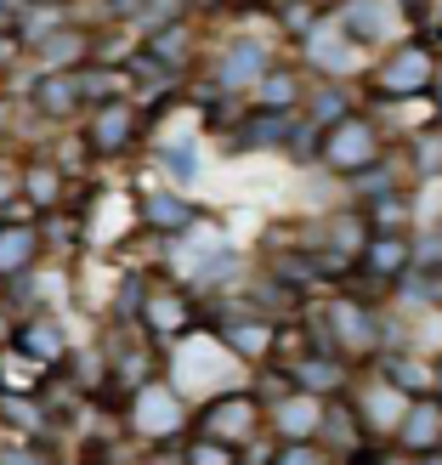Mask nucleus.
I'll list each match as a JSON object with an SVG mask.
<instances>
[{
  "label": "nucleus",
  "instance_id": "23",
  "mask_svg": "<svg viewBox=\"0 0 442 465\" xmlns=\"http://www.w3.org/2000/svg\"><path fill=\"white\" fill-rule=\"evenodd\" d=\"M91 29H80V23H68V29H57L52 40H40L34 45V63H40V74H74V68L91 63Z\"/></svg>",
  "mask_w": 442,
  "mask_h": 465
},
{
  "label": "nucleus",
  "instance_id": "19",
  "mask_svg": "<svg viewBox=\"0 0 442 465\" xmlns=\"http://www.w3.org/2000/svg\"><path fill=\"white\" fill-rule=\"evenodd\" d=\"M12 346H17V352L29 358V363H40V369H63V363H68V352H74V346L63 341V323H57L52 312H34V318H23Z\"/></svg>",
  "mask_w": 442,
  "mask_h": 465
},
{
  "label": "nucleus",
  "instance_id": "20",
  "mask_svg": "<svg viewBox=\"0 0 442 465\" xmlns=\"http://www.w3.org/2000/svg\"><path fill=\"white\" fill-rule=\"evenodd\" d=\"M318 420H323V403L307 398V391L267 403V426L278 431V443H318Z\"/></svg>",
  "mask_w": 442,
  "mask_h": 465
},
{
  "label": "nucleus",
  "instance_id": "6",
  "mask_svg": "<svg viewBox=\"0 0 442 465\" xmlns=\"http://www.w3.org/2000/svg\"><path fill=\"white\" fill-rule=\"evenodd\" d=\"M221 375H239V363L227 358V346L216 341V335H204V330H193V335H182V341H171V386L188 398V391H211L216 398V381Z\"/></svg>",
  "mask_w": 442,
  "mask_h": 465
},
{
  "label": "nucleus",
  "instance_id": "35",
  "mask_svg": "<svg viewBox=\"0 0 442 465\" xmlns=\"http://www.w3.org/2000/svg\"><path fill=\"white\" fill-rule=\"evenodd\" d=\"M23 57V40L12 35V23H0V68H12Z\"/></svg>",
  "mask_w": 442,
  "mask_h": 465
},
{
  "label": "nucleus",
  "instance_id": "25",
  "mask_svg": "<svg viewBox=\"0 0 442 465\" xmlns=\"http://www.w3.org/2000/svg\"><path fill=\"white\" fill-rule=\"evenodd\" d=\"M318 443L329 449V454H358V449L368 443V431H363V420H358L352 398H329V403H323V420H318Z\"/></svg>",
  "mask_w": 442,
  "mask_h": 465
},
{
  "label": "nucleus",
  "instance_id": "37",
  "mask_svg": "<svg viewBox=\"0 0 442 465\" xmlns=\"http://www.w3.org/2000/svg\"><path fill=\"white\" fill-rule=\"evenodd\" d=\"M0 204H12V176H0Z\"/></svg>",
  "mask_w": 442,
  "mask_h": 465
},
{
  "label": "nucleus",
  "instance_id": "32",
  "mask_svg": "<svg viewBox=\"0 0 442 465\" xmlns=\"http://www.w3.org/2000/svg\"><path fill=\"white\" fill-rule=\"evenodd\" d=\"M182 460H188V465H244V454H239V449L211 443V437H188V449H182Z\"/></svg>",
  "mask_w": 442,
  "mask_h": 465
},
{
  "label": "nucleus",
  "instance_id": "18",
  "mask_svg": "<svg viewBox=\"0 0 442 465\" xmlns=\"http://www.w3.org/2000/svg\"><path fill=\"white\" fill-rule=\"evenodd\" d=\"M300 52H307V68H318V80H340L346 85V74L358 68V52L346 45V35L335 29L329 17H323L307 40H300Z\"/></svg>",
  "mask_w": 442,
  "mask_h": 465
},
{
  "label": "nucleus",
  "instance_id": "3",
  "mask_svg": "<svg viewBox=\"0 0 442 465\" xmlns=\"http://www.w3.org/2000/svg\"><path fill=\"white\" fill-rule=\"evenodd\" d=\"M318 165L329 171V176H340V182H352V176H363V171H375L380 159H386V136H380V125L368 120L363 108H352L340 125H329L318 136Z\"/></svg>",
  "mask_w": 442,
  "mask_h": 465
},
{
  "label": "nucleus",
  "instance_id": "13",
  "mask_svg": "<svg viewBox=\"0 0 442 465\" xmlns=\"http://www.w3.org/2000/svg\"><path fill=\"white\" fill-rule=\"evenodd\" d=\"M290 381H295V391L329 403V398H346V391H352V363H346L340 352H329V346H312L307 358L290 363Z\"/></svg>",
  "mask_w": 442,
  "mask_h": 465
},
{
  "label": "nucleus",
  "instance_id": "17",
  "mask_svg": "<svg viewBox=\"0 0 442 465\" xmlns=\"http://www.w3.org/2000/svg\"><path fill=\"white\" fill-rule=\"evenodd\" d=\"M358 267L368 278H380V284H403L414 272V232H368Z\"/></svg>",
  "mask_w": 442,
  "mask_h": 465
},
{
  "label": "nucleus",
  "instance_id": "34",
  "mask_svg": "<svg viewBox=\"0 0 442 465\" xmlns=\"http://www.w3.org/2000/svg\"><path fill=\"white\" fill-rule=\"evenodd\" d=\"M0 465H52V454H45V449H34V443H17V449H6V454H0Z\"/></svg>",
  "mask_w": 442,
  "mask_h": 465
},
{
  "label": "nucleus",
  "instance_id": "29",
  "mask_svg": "<svg viewBox=\"0 0 442 465\" xmlns=\"http://www.w3.org/2000/svg\"><path fill=\"white\" fill-rule=\"evenodd\" d=\"M159 171H165V188L188 193L193 182L204 176V159H199V136H171V143H159Z\"/></svg>",
  "mask_w": 442,
  "mask_h": 465
},
{
  "label": "nucleus",
  "instance_id": "14",
  "mask_svg": "<svg viewBox=\"0 0 442 465\" xmlns=\"http://www.w3.org/2000/svg\"><path fill=\"white\" fill-rule=\"evenodd\" d=\"M136 330H142L148 341H182V335H193V295L188 290H165V284H153L148 301H142V318H136Z\"/></svg>",
  "mask_w": 442,
  "mask_h": 465
},
{
  "label": "nucleus",
  "instance_id": "7",
  "mask_svg": "<svg viewBox=\"0 0 442 465\" xmlns=\"http://www.w3.org/2000/svg\"><path fill=\"white\" fill-rule=\"evenodd\" d=\"M125 426L142 437V443H165V437H182L188 431V398L171 386V381H148V386H136L131 398H125Z\"/></svg>",
  "mask_w": 442,
  "mask_h": 465
},
{
  "label": "nucleus",
  "instance_id": "4",
  "mask_svg": "<svg viewBox=\"0 0 442 465\" xmlns=\"http://www.w3.org/2000/svg\"><path fill=\"white\" fill-rule=\"evenodd\" d=\"M267 426V409L250 386H227L216 398H204L199 414H193V437H211V443H227V449H250Z\"/></svg>",
  "mask_w": 442,
  "mask_h": 465
},
{
  "label": "nucleus",
  "instance_id": "2",
  "mask_svg": "<svg viewBox=\"0 0 442 465\" xmlns=\"http://www.w3.org/2000/svg\"><path fill=\"white\" fill-rule=\"evenodd\" d=\"M437 74H442L437 45L420 40V35H408V40H398V45H391V52L375 63L368 85H375V97H386V103H426L431 85H437Z\"/></svg>",
  "mask_w": 442,
  "mask_h": 465
},
{
  "label": "nucleus",
  "instance_id": "30",
  "mask_svg": "<svg viewBox=\"0 0 442 465\" xmlns=\"http://www.w3.org/2000/svg\"><path fill=\"white\" fill-rule=\"evenodd\" d=\"M408 176L414 182H442V120L420 125L408 136Z\"/></svg>",
  "mask_w": 442,
  "mask_h": 465
},
{
  "label": "nucleus",
  "instance_id": "8",
  "mask_svg": "<svg viewBox=\"0 0 442 465\" xmlns=\"http://www.w3.org/2000/svg\"><path fill=\"white\" fill-rule=\"evenodd\" d=\"M272 52L261 35H232L216 45V63H211V85L216 97H250L255 85H261V74H272Z\"/></svg>",
  "mask_w": 442,
  "mask_h": 465
},
{
  "label": "nucleus",
  "instance_id": "36",
  "mask_svg": "<svg viewBox=\"0 0 442 465\" xmlns=\"http://www.w3.org/2000/svg\"><path fill=\"white\" fill-rule=\"evenodd\" d=\"M398 6H403V12L414 17V12H426V6H431V0H398Z\"/></svg>",
  "mask_w": 442,
  "mask_h": 465
},
{
  "label": "nucleus",
  "instance_id": "28",
  "mask_svg": "<svg viewBox=\"0 0 442 465\" xmlns=\"http://www.w3.org/2000/svg\"><path fill=\"white\" fill-rule=\"evenodd\" d=\"M300 114H307L312 131H329L352 114V91L340 80H307V97H300Z\"/></svg>",
  "mask_w": 442,
  "mask_h": 465
},
{
  "label": "nucleus",
  "instance_id": "31",
  "mask_svg": "<svg viewBox=\"0 0 442 465\" xmlns=\"http://www.w3.org/2000/svg\"><path fill=\"white\" fill-rule=\"evenodd\" d=\"M0 420H12L17 437H40L45 431V409L34 398H23V391H0Z\"/></svg>",
  "mask_w": 442,
  "mask_h": 465
},
{
  "label": "nucleus",
  "instance_id": "9",
  "mask_svg": "<svg viewBox=\"0 0 442 465\" xmlns=\"http://www.w3.org/2000/svg\"><path fill=\"white\" fill-rule=\"evenodd\" d=\"M216 341L227 346V358L239 363V369H250V363H261V369L278 363V318H267V312H250V307L221 312Z\"/></svg>",
  "mask_w": 442,
  "mask_h": 465
},
{
  "label": "nucleus",
  "instance_id": "11",
  "mask_svg": "<svg viewBox=\"0 0 442 465\" xmlns=\"http://www.w3.org/2000/svg\"><path fill=\"white\" fill-rule=\"evenodd\" d=\"M40 250H45L40 216H29V204H23V199H12L6 211H0V284H6V278L34 272Z\"/></svg>",
  "mask_w": 442,
  "mask_h": 465
},
{
  "label": "nucleus",
  "instance_id": "24",
  "mask_svg": "<svg viewBox=\"0 0 442 465\" xmlns=\"http://www.w3.org/2000/svg\"><path fill=\"white\" fill-rule=\"evenodd\" d=\"M29 108L40 114V120H52V125H74L80 120V91H74V74H34L29 85Z\"/></svg>",
  "mask_w": 442,
  "mask_h": 465
},
{
  "label": "nucleus",
  "instance_id": "12",
  "mask_svg": "<svg viewBox=\"0 0 442 465\" xmlns=\"http://www.w3.org/2000/svg\"><path fill=\"white\" fill-rule=\"evenodd\" d=\"M136 222H142L148 232H159V239H188V232L204 227V211L188 193H176V188H153V193L136 199Z\"/></svg>",
  "mask_w": 442,
  "mask_h": 465
},
{
  "label": "nucleus",
  "instance_id": "16",
  "mask_svg": "<svg viewBox=\"0 0 442 465\" xmlns=\"http://www.w3.org/2000/svg\"><path fill=\"white\" fill-rule=\"evenodd\" d=\"M346 398H352V409H358V420H363V431L368 437H391L398 431V420H403V409H408V398L398 386H386L380 375L375 381H352V391H346Z\"/></svg>",
  "mask_w": 442,
  "mask_h": 465
},
{
  "label": "nucleus",
  "instance_id": "10",
  "mask_svg": "<svg viewBox=\"0 0 442 465\" xmlns=\"http://www.w3.org/2000/svg\"><path fill=\"white\" fill-rule=\"evenodd\" d=\"M80 136H85L91 159H113V153H125L136 136H142V103H136V97H120V103L91 108V114H85V125H80Z\"/></svg>",
  "mask_w": 442,
  "mask_h": 465
},
{
  "label": "nucleus",
  "instance_id": "27",
  "mask_svg": "<svg viewBox=\"0 0 442 465\" xmlns=\"http://www.w3.org/2000/svg\"><path fill=\"white\" fill-rule=\"evenodd\" d=\"M142 52L159 68H171V74H188L193 57H199V35H193V23H171V29H159V35L142 40Z\"/></svg>",
  "mask_w": 442,
  "mask_h": 465
},
{
  "label": "nucleus",
  "instance_id": "5",
  "mask_svg": "<svg viewBox=\"0 0 442 465\" xmlns=\"http://www.w3.org/2000/svg\"><path fill=\"white\" fill-rule=\"evenodd\" d=\"M329 23L352 52H391L398 40H408V12L398 0H340Z\"/></svg>",
  "mask_w": 442,
  "mask_h": 465
},
{
  "label": "nucleus",
  "instance_id": "22",
  "mask_svg": "<svg viewBox=\"0 0 442 465\" xmlns=\"http://www.w3.org/2000/svg\"><path fill=\"white\" fill-rule=\"evenodd\" d=\"M380 381L398 386L403 398H431L437 391V358H420L414 346H403V352H380Z\"/></svg>",
  "mask_w": 442,
  "mask_h": 465
},
{
  "label": "nucleus",
  "instance_id": "33",
  "mask_svg": "<svg viewBox=\"0 0 442 465\" xmlns=\"http://www.w3.org/2000/svg\"><path fill=\"white\" fill-rule=\"evenodd\" d=\"M267 465H335V454L323 443H278V454Z\"/></svg>",
  "mask_w": 442,
  "mask_h": 465
},
{
  "label": "nucleus",
  "instance_id": "15",
  "mask_svg": "<svg viewBox=\"0 0 442 465\" xmlns=\"http://www.w3.org/2000/svg\"><path fill=\"white\" fill-rule=\"evenodd\" d=\"M391 443H398L408 460H437L442 454V398H408Z\"/></svg>",
  "mask_w": 442,
  "mask_h": 465
},
{
  "label": "nucleus",
  "instance_id": "1",
  "mask_svg": "<svg viewBox=\"0 0 442 465\" xmlns=\"http://www.w3.org/2000/svg\"><path fill=\"white\" fill-rule=\"evenodd\" d=\"M318 341L329 346V352H340L346 363H368L386 352V312L368 307L363 295H329L318 312Z\"/></svg>",
  "mask_w": 442,
  "mask_h": 465
},
{
  "label": "nucleus",
  "instance_id": "26",
  "mask_svg": "<svg viewBox=\"0 0 442 465\" xmlns=\"http://www.w3.org/2000/svg\"><path fill=\"white\" fill-rule=\"evenodd\" d=\"M300 97H307V74L278 63L272 74H261V85L250 91V108H261V114H300Z\"/></svg>",
  "mask_w": 442,
  "mask_h": 465
},
{
  "label": "nucleus",
  "instance_id": "21",
  "mask_svg": "<svg viewBox=\"0 0 442 465\" xmlns=\"http://www.w3.org/2000/svg\"><path fill=\"white\" fill-rule=\"evenodd\" d=\"M17 193H23V204H29L34 216H57V211H68V176L52 165V159H29L23 165V176H17Z\"/></svg>",
  "mask_w": 442,
  "mask_h": 465
}]
</instances>
